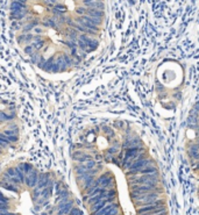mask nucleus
<instances>
[{
  "instance_id": "nucleus-1",
  "label": "nucleus",
  "mask_w": 199,
  "mask_h": 215,
  "mask_svg": "<svg viewBox=\"0 0 199 215\" xmlns=\"http://www.w3.org/2000/svg\"><path fill=\"white\" fill-rule=\"evenodd\" d=\"M161 194L162 193L160 192L146 193V194L139 196L135 199H133V202H134V206L136 208L148 206V205H165V200L161 198Z\"/></svg>"
},
{
  "instance_id": "nucleus-2",
  "label": "nucleus",
  "mask_w": 199,
  "mask_h": 215,
  "mask_svg": "<svg viewBox=\"0 0 199 215\" xmlns=\"http://www.w3.org/2000/svg\"><path fill=\"white\" fill-rule=\"evenodd\" d=\"M127 181L129 183V186H133V185H147V186L157 187L160 185L159 173L127 176Z\"/></svg>"
},
{
  "instance_id": "nucleus-3",
  "label": "nucleus",
  "mask_w": 199,
  "mask_h": 215,
  "mask_svg": "<svg viewBox=\"0 0 199 215\" xmlns=\"http://www.w3.org/2000/svg\"><path fill=\"white\" fill-rule=\"evenodd\" d=\"M129 188H130V198L132 199H135L139 196L146 194V193H150V192L163 193V189L160 186L154 187V186H147V185H133V186H129Z\"/></svg>"
},
{
  "instance_id": "nucleus-4",
  "label": "nucleus",
  "mask_w": 199,
  "mask_h": 215,
  "mask_svg": "<svg viewBox=\"0 0 199 215\" xmlns=\"http://www.w3.org/2000/svg\"><path fill=\"white\" fill-rule=\"evenodd\" d=\"M38 179H40V172H38L36 169H34L29 175L26 176V181H25V184L27 185L28 188H32V189H33V188H35V187L37 186Z\"/></svg>"
},
{
  "instance_id": "nucleus-5",
  "label": "nucleus",
  "mask_w": 199,
  "mask_h": 215,
  "mask_svg": "<svg viewBox=\"0 0 199 215\" xmlns=\"http://www.w3.org/2000/svg\"><path fill=\"white\" fill-rule=\"evenodd\" d=\"M74 204H75V200H72V199H70L69 201L58 202V205L56 207L57 214H59V215H69V213L74 208Z\"/></svg>"
},
{
  "instance_id": "nucleus-6",
  "label": "nucleus",
  "mask_w": 199,
  "mask_h": 215,
  "mask_svg": "<svg viewBox=\"0 0 199 215\" xmlns=\"http://www.w3.org/2000/svg\"><path fill=\"white\" fill-rule=\"evenodd\" d=\"M72 159L77 163H86L88 161L93 159V157L90 154L83 151V150H76V151L72 154Z\"/></svg>"
},
{
  "instance_id": "nucleus-7",
  "label": "nucleus",
  "mask_w": 199,
  "mask_h": 215,
  "mask_svg": "<svg viewBox=\"0 0 199 215\" xmlns=\"http://www.w3.org/2000/svg\"><path fill=\"white\" fill-rule=\"evenodd\" d=\"M50 183H51V178H50L49 173H40V179H38V184H37V187L40 189L48 187L50 185Z\"/></svg>"
},
{
  "instance_id": "nucleus-8",
  "label": "nucleus",
  "mask_w": 199,
  "mask_h": 215,
  "mask_svg": "<svg viewBox=\"0 0 199 215\" xmlns=\"http://www.w3.org/2000/svg\"><path fill=\"white\" fill-rule=\"evenodd\" d=\"M44 42H46V41H44V38L41 35H34V40L32 42V46L35 48L36 51H38V50H41L44 47V44H46Z\"/></svg>"
},
{
  "instance_id": "nucleus-9",
  "label": "nucleus",
  "mask_w": 199,
  "mask_h": 215,
  "mask_svg": "<svg viewBox=\"0 0 199 215\" xmlns=\"http://www.w3.org/2000/svg\"><path fill=\"white\" fill-rule=\"evenodd\" d=\"M83 6L87 8H94V9H105V4L104 1H83Z\"/></svg>"
},
{
  "instance_id": "nucleus-10",
  "label": "nucleus",
  "mask_w": 199,
  "mask_h": 215,
  "mask_svg": "<svg viewBox=\"0 0 199 215\" xmlns=\"http://www.w3.org/2000/svg\"><path fill=\"white\" fill-rule=\"evenodd\" d=\"M16 40H18L19 43H27V44H32V42L34 40V35L33 34L24 33V34H20Z\"/></svg>"
},
{
  "instance_id": "nucleus-11",
  "label": "nucleus",
  "mask_w": 199,
  "mask_h": 215,
  "mask_svg": "<svg viewBox=\"0 0 199 215\" xmlns=\"http://www.w3.org/2000/svg\"><path fill=\"white\" fill-rule=\"evenodd\" d=\"M108 204H111L108 200H101V201H98V202L93 204L92 206H90V212H91V214H92V213H96V212H98V210H100V209H103V208H105Z\"/></svg>"
},
{
  "instance_id": "nucleus-12",
  "label": "nucleus",
  "mask_w": 199,
  "mask_h": 215,
  "mask_svg": "<svg viewBox=\"0 0 199 215\" xmlns=\"http://www.w3.org/2000/svg\"><path fill=\"white\" fill-rule=\"evenodd\" d=\"M28 13V9H24V11H15V12H11V19L13 21H21L22 19H25L26 15Z\"/></svg>"
},
{
  "instance_id": "nucleus-13",
  "label": "nucleus",
  "mask_w": 199,
  "mask_h": 215,
  "mask_svg": "<svg viewBox=\"0 0 199 215\" xmlns=\"http://www.w3.org/2000/svg\"><path fill=\"white\" fill-rule=\"evenodd\" d=\"M1 186L5 188V189H8V191H12L14 193H19L20 191V186L13 184L12 181H6V180H1Z\"/></svg>"
},
{
  "instance_id": "nucleus-14",
  "label": "nucleus",
  "mask_w": 199,
  "mask_h": 215,
  "mask_svg": "<svg viewBox=\"0 0 199 215\" xmlns=\"http://www.w3.org/2000/svg\"><path fill=\"white\" fill-rule=\"evenodd\" d=\"M74 170H75L76 176H80V175H83V173L88 171V167L86 166L85 163H77V164L74 165Z\"/></svg>"
},
{
  "instance_id": "nucleus-15",
  "label": "nucleus",
  "mask_w": 199,
  "mask_h": 215,
  "mask_svg": "<svg viewBox=\"0 0 199 215\" xmlns=\"http://www.w3.org/2000/svg\"><path fill=\"white\" fill-rule=\"evenodd\" d=\"M37 26H40L38 25V20L34 19L33 21H29V22L24 25V27H22V32H24V33H29L30 30H34V28L37 27Z\"/></svg>"
},
{
  "instance_id": "nucleus-16",
  "label": "nucleus",
  "mask_w": 199,
  "mask_h": 215,
  "mask_svg": "<svg viewBox=\"0 0 199 215\" xmlns=\"http://www.w3.org/2000/svg\"><path fill=\"white\" fill-rule=\"evenodd\" d=\"M16 167H18L20 171L25 172V175H26V176L29 175L30 172L34 170V166H33L32 164H29V163H19V164L16 165Z\"/></svg>"
},
{
  "instance_id": "nucleus-17",
  "label": "nucleus",
  "mask_w": 199,
  "mask_h": 215,
  "mask_svg": "<svg viewBox=\"0 0 199 215\" xmlns=\"http://www.w3.org/2000/svg\"><path fill=\"white\" fill-rule=\"evenodd\" d=\"M9 9H11V12L24 11V9H27V5L26 4H21L20 1H18V0H14V1H12L11 6H9Z\"/></svg>"
},
{
  "instance_id": "nucleus-18",
  "label": "nucleus",
  "mask_w": 199,
  "mask_h": 215,
  "mask_svg": "<svg viewBox=\"0 0 199 215\" xmlns=\"http://www.w3.org/2000/svg\"><path fill=\"white\" fill-rule=\"evenodd\" d=\"M88 16H92V17H98V19H103L105 13L104 11L100 9H94V8H87V14Z\"/></svg>"
},
{
  "instance_id": "nucleus-19",
  "label": "nucleus",
  "mask_w": 199,
  "mask_h": 215,
  "mask_svg": "<svg viewBox=\"0 0 199 215\" xmlns=\"http://www.w3.org/2000/svg\"><path fill=\"white\" fill-rule=\"evenodd\" d=\"M87 44H88V52H92V51H94V50L98 48L99 42H98V40L91 37V40L87 42Z\"/></svg>"
},
{
  "instance_id": "nucleus-20",
  "label": "nucleus",
  "mask_w": 199,
  "mask_h": 215,
  "mask_svg": "<svg viewBox=\"0 0 199 215\" xmlns=\"http://www.w3.org/2000/svg\"><path fill=\"white\" fill-rule=\"evenodd\" d=\"M29 57H30V62L34 63V64H36V65H37V64H38V63L42 60V58H43V56H42L38 51H35V52H34L32 56H29Z\"/></svg>"
},
{
  "instance_id": "nucleus-21",
  "label": "nucleus",
  "mask_w": 199,
  "mask_h": 215,
  "mask_svg": "<svg viewBox=\"0 0 199 215\" xmlns=\"http://www.w3.org/2000/svg\"><path fill=\"white\" fill-rule=\"evenodd\" d=\"M15 118V115H11V114H6V112H1V114H0V121H1V123L6 122V121H11Z\"/></svg>"
},
{
  "instance_id": "nucleus-22",
  "label": "nucleus",
  "mask_w": 199,
  "mask_h": 215,
  "mask_svg": "<svg viewBox=\"0 0 199 215\" xmlns=\"http://www.w3.org/2000/svg\"><path fill=\"white\" fill-rule=\"evenodd\" d=\"M64 46H65L66 48H69V49L71 50V49L78 48V42H76V41H70V40H66V41L64 42Z\"/></svg>"
},
{
  "instance_id": "nucleus-23",
  "label": "nucleus",
  "mask_w": 199,
  "mask_h": 215,
  "mask_svg": "<svg viewBox=\"0 0 199 215\" xmlns=\"http://www.w3.org/2000/svg\"><path fill=\"white\" fill-rule=\"evenodd\" d=\"M111 176H112V175H111V172H109V171H106L105 173H101V175H99V176H98L97 180L99 181V184H101L104 180H106V179H107L108 177H111Z\"/></svg>"
},
{
  "instance_id": "nucleus-24",
  "label": "nucleus",
  "mask_w": 199,
  "mask_h": 215,
  "mask_svg": "<svg viewBox=\"0 0 199 215\" xmlns=\"http://www.w3.org/2000/svg\"><path fill=\"white\" fill-rule=\"evenodd\" d=\"M75 12H76L77 14H79V16L86 15V14H87V7H85V6H78V7L75 9Z\"/></svg>"
},
{
  "instance_id": "nucleus-25",
  "label": "nucleus",
  "mask_w": 199,
  "mask_h": 215,
  "mask_svg": "<svg viewBox=\"0 0 199 215\" xmlns=\"http://www.w3.org/2000/svg\"><path fill=\"white\" fill-rule=\"evenodd\" d=\"M24 51H25V52H26V54H27L28 56H32V55H33V54H34V52H35L36 50H35V48H34V47H33L32 44H27V46L25 47Z\"/></svg>"
},
{
  "instance_id": "nucleus-26",
  "label": "nucleus",
  "mask_w": 199,
  "mask_h": 215,
  "mask_svg": "<svg viewBox=\"0 0 199 215\" xmlns=\"http://www.w3.org/2000/svg\"><path fill=\"white\" fill-rule=\"evenodd\" d=\"M54 9L58 11L59 13H65V12H66V7H65L64 5H62V4H56L55 7H54Z\"/></svg>"
},
{
  "instance_id": "nucleus-27",
  "label": "nucleus",
  "mask_w": 199,
  "mask_h": 215,
  "mask_svg": "<svg viewBox=\"0 0 199 215\" xmlns=\"http://www.w3.org/2000/svg\"><path fill=\"white\" fill-rule=\"evenodd\" d=\"M69 215H83V213H82V210H80L79 208L74 207V208L71 209V212L69 213Z\"/></svg>"
},
{
  "instance_id": "nucleus-28",
  "label": "nucleus",
  "mask_w": 199,
  "mask_h": 215,
  "mask_svg": "<svg viewBox=\"0 0 199 215\" xmlns=\"http://www.w3.org/2000/svg\"><path fill=\"white\" fill-rule=\"evenodd\" d=\"M44 30H46V29H44V27H40V26H37V27H35V28H34V32H35L37 35L43 34V33H44Z\"/></svg>"
},
{
  "instance_id": "nucleus-29",
  "label": "nucleus",
  "mask_w": 199,
  "mask_h": 215,
  "mask_svg": "<svg viewBox=\"0 0 199 215\" xmlns=\"http://www.w3.org/2000/svg\"><path fill=\"white\" fill-rule=\"evenodd\" d=\"M18 1H20L21 4H26V3H27V0H18Z\"/></svg>"
},
{
  "instance_id": "nucleus-30",
  "label": "nucleus",
  "mask_w": 199,
  "mask_h": 215,
  "mask_svg": "<svg viewBox=\"0 0 199 215\" xmlns=\"http://www.w3.org/2000/svg\"><path fill=\"white\" fill-rule=\"evenodd\" d=\"M198 194H199V189H198Z\"/></svg>"
},
{
  "instance_id": "nucleus-31",
  "label": "nucleus",
  "mask_w": 199,
  "mask_h": 215,
  "mask_svg": "<svg viewBox=\"0 0 199 215\" xmlns=\"http://www.w3.org/2000/svg\"><path fill=\"white\" fill-rule=\"evenodd\" d=\"M56 215H59V214H56Z\"/></svg>"
}]
</instances>
